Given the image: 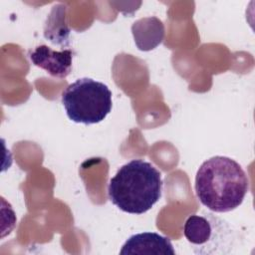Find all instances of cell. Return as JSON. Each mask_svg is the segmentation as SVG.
I'll return each mask as SVG.
<instances>
[{"label":"cell","mask_w":255,"mask_h":255,"mask_svg":"<svg viewBox=\"0 0 255 255\" xmlns=\"http://www.w3.org/2000/svg\"><path fill=\"white\" fill-rule=\"evenodd\" d=\"M61 101L68 118L84 125L101 123L113 107L112 92L108 86L91 78H81L70 84Z\"/></svg>","instance_id":"3"},{"label":"cell","mask_w":255,"mask_h":255,"mask_svg":"<svg viewBox=\"0 0 255 255\" xmlns=\"http://www.w3.org/2000/svg\"><path fill=\"white\" fill-rule=\"evenodd\" d=\"M120 254L174 255L175 250L169 238L155 232H142L128 237L122 246Z\"/></svg>","instance_id":"5"},{"label":"cell","mask_w":255,"mask_h":255,"mask_svg":"<svg viewBox=\"0 0 255 255\" xmlns=\"http://www.w3.org/2000/svg\"><path fill=\"white\" fill-rule=\"evenodd\" d=\"M31 62L56 78H66L72 70L73 52L70 49L54 51L47 45L37 46L29 53Z\"/></svg>","instance_id":"4"},{"label":"cell","mask_w":255,"mask_h":255,"mask_svg":"<svg viewBox=\"0 0 255 255\" xmlns=\"http://www.w3.org/2000/svg\"><path fill=\"white\" fill-rule=\"evenodd\" d=\"M161 173L143 159H132L120 167L108 186L111 201L130 214L148 211L161 197Z\"/></svg>","instance_id":"2"},{"label":"cell","mask_w":255,"mask_h":255,"mask_svg":"<svg viewBox=\"0 0 255 255\" xmlns=\"http://www.w3.org/2000/svg\"><path fill=\"white\" fill-rule=\"evenodd\" d=\"M183 234L189 243L198 248L195 253H204L213 237V225L207 217L193 214L186 219Z\"/></svg>","instance_id":"6"},{"label":"cell","mask_w":255,"mask_h":255,"mask_svg":"<svg viewBox=\"0 0 255 255\" xmlns=\"http://www.w3.org/2000/svg\"><path fill=\"white\" fill-rule=\"evenodd\" d=\"M194 188L199 201L209 210L229 212L243 202L249 181L245 170L237 161L216 155L199 166Z\"/></svg>","instance_id":"1"},{"label":"cell","mask_w":255,"mask_h":255,"mask_svg":"<svg viewBox=\"0 0 255 255\" xmlns=\"http://www.w3.org/2000/svg\"><path fill=\"white\" fill-rule=\"evenodd\" d=\"M133 25L141 29L142 31H145V33H133V37L135 39L134 41L138 49L143 51H148L150 49H153L155 46H157L161 42L163 38L162 35H155V34L149 33L150 31L162 25V23L158 19L154 17L144 18L133 23Z\"/></svg>","instance_id":"7"}]
</instances>
